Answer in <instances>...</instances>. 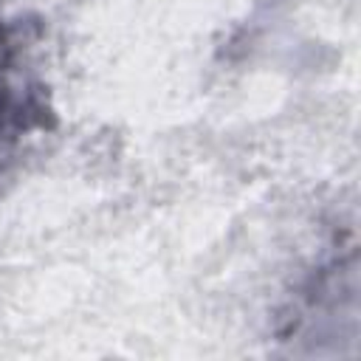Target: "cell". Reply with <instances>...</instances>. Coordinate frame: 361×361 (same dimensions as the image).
<instances>
[{"label":"cell","mask_w":361,"mask_h":361,"mask_svg":"<svg viewBox=\"0 0 361 361\" xmlns=\"http://www.w3.org/2000/svg\"><path fill=\"white\" fill-rule=\"evenodd\" d=\"M37 25L0 14V172L20 147L56 124L48 87L34 65Z\"/></svg>","instance_id":"cell-1"}]
</instances>
